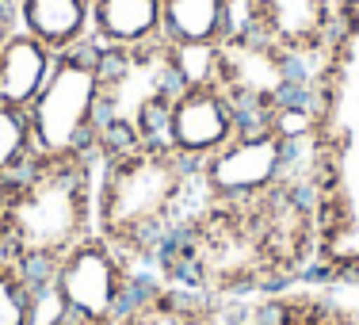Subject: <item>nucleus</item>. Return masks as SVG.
Listing matches in <instances>:
<instances>
[{"label":"nucleus","instance_id":"obj_1","mask_svg":"<svg viewBox=\"0 0 359 325\" xmlns=\"http://www.w3.org/2000/svg\"><path fill=\"white\" fill-rule=\"evenodd\" d=\"M321 245L325 192L283 184L241 199H195L153 264L165 284L229 303L302 279Z\"/></svg>","mask_w":359,"mask_h":325},{"label":"nucleus","instance_id":"obj_2","mask_svg":"<svg viewBox=\"0 0 359 325\" xmlns=\"http://www.w3.org/2000/svg\"><path fill=\"white\" fill-rule=\"evenodd\" d=\"M195 199L199 165L165 142H145L96 161V234L134 268L157 260Z\"/></svg>","mask_w":359,"mask_h":325},{"label":"nucleus","instance_id":"obj_3","mask_svg":"<svg viewBox=\"0 0 359 325\" xmlns=\"http://www.w3.org/2000/svg\"><path fill=\"white\" fill-rule=\"evenodd\" d=\"M96 161L35 157L23 176L8 184L4 199V256L27 264L46 279L69 249L96 234Z\"/></svg>","mask_w":359,"mask_h":325},{"label":"nucleus","instance_id":"obj_4","mask_svg":"<svg viewBox=\"0 0 359 325\" xmlns=\"http://www.w3.org/2000/svg\"><path fill=\"white\" fill-rule=\"evenodd\" d=\"M35 157L96 161L100 138V46L84 42L54 58L46 84L27 107Z\"/></svg>","mask_w":359,"mask_h":325},{"label":"nucleus","instance_id":"obj_5","mask_svg":"<svg viewBox=\"0 0 359 325\" xmlns=\"http://www.w3.org/2000/svg\"><path fill=\"white\" fill-rule=\"evenodd\" d=\"M302 65L306 62L283 54L279 46L264 42L260 35L233 27L229 39L218 46L215 84L241 111V126L268 123L276 111H283L290 104H310L306 84H302Z\"/></svg>","mask_w":359,"mask_h":325},{"label":"nucleus","instance_id":"obj_6","mask_svg":"<svg viewBox=\"0 0 359 325\" xmlns=\"http://www.w3.org/2000/svg\"><path fill=\"white\" fill-rule=\"evenodd\" d=\"M138 291L134 264L115 253L100 234L84 237L46 272V295L54 314L73 325H115Z\"/></svg>","mask_w":359,"mask_h":325},{"label":"nucleus","instance_id":"obj_7","mask_svg":"<svg viewBox=\"0 0 359 325\" xmlns=\"http://www.w3.org/2000/svg\"><path fill=\"white\" fill-rule=\"evenodd\" d=\"M237 27L260 35L298 62L325 54L344 15V0H237Z\"/></svg>","mask_w":359,"mask_h":325},{"label":"nucleus","instance_id":"obj_8","mask_svg":"<svg viewBox=\"0 0 359 325\" xmlns=\"http://www.w3.org/2000/svg\"><path fill=\"white\" fill-rule=\"evenodd\" d=\"M241 131V111L218 84H184L168 107L165 138L176 153L199 165Z\"/></svg>","mask_w":359,"mask_h":325},{"label":"nucleus","instance_id":"obj_9","mask_svg":"<svg viewBox=\"0 0 359 325\" xmlns=\"http://www.w3.org/2000/svg\"><path fill=\"white\" fill-rule=\"evenodd\" d=\"M115 325H229L226 303L176 284H138Z\"/></svg>","mask_w":359,"mask_h":325},{"label":"nucleus","instance_id":"obj_10","mask_svg":"<svg viewBox=\"0 0 359 325\" xmlns=\"http://www.w3.org/2000/svg\"><path fill=\"white\" fill-rule=\"evenodd\" d=\"M252 325H359V306L332 287H306L294 279L264 295Z\"/></svg>","mask_w":359,"mask_h":325},{"label":"nucleus","instance_id":"obj_11","mask_svg":"<svg viewBox=\"0 0 359 325\" xmlns=\"http://www.w3.org/2000/svg\"><path fill=\"white\" fill-rule=\"evenodd\" d=\"M237 27V0H161V39L168 46H222Z\"/></svg>","mask_w":359,"mask_h":325},{"label":"nucleus","instance_id":"obj_12","mask_svg":"<svg viewBox=\"0 0 359 325\" xmlns=\"http://www.w3.org/2000/svg\"><path fill=\"white\" fill-rule=\"evenodd\" d=\"M92 42L100 50L161 42V0H92Z\"/></svg>","mask_w":359,"mask_h":325},{"label":"nucleus","instance_id":"obj_13","mask_svg":"<svg viewBox=\"0 0 359 325\" xmlns=\"http://www.w3.org/2000/svg\"><path fill=\"white\" fill-rule=\"evenodd\" d=\"M15 15L54 54L92 42V0H15Z\"/></svg>","mask_w":359,"mask_h":325},{"label":"nucleus","instance_id":"obj_14","mask_svg":"<svg viewBox=\"0 0 359 325\" xmlns=\"http://www.w3.org/2000/svg\"><path fill=\"white\" fill-rule=\"evenodd\" d=\"M54 50L42 46L27 31H12V39L0 46V104L31 107V100L42 92L50 69H54Z\"/></svg>","mask_w":359,"mask_h":325},{"label":"nucleus","instance_id":"obj_15","mask_svg":"<svg viewBox=\"0 0 359 325\" xmlns=\"http://www.w3.org/2000/svg\"><path fill=\"white\" fill-rule=\"evenodd\" d=\"M46 279L0 253V325H42Z\"/></svg>","mask_w":359,"mask_h":325},{"label":"nucleus","instance_id":"obj_16","mask_svg":"<svg viewBox=\"0 0 359 325\" xmlns=\"http://www.w3.org/2000/svg\"><path fill=\"white\" fill-rule=\"evenodd\" d=\"M35 161V138H31V119L23 107L0 104V180L12 184Z\"/></svg>","mask_w":359,"mask_h":325},{"label":"nucleus","instance_id":"obj_17","mask_svg":"<svg viewBox=\"0 0 359 325\" xmlns=\"http://www.w3.org/2000/svg\"><path fill=\"white\" fill-rule=\"evenodd\" d=\"M12 31H20V15H15V0H0V46L12 39Z\"/></svg>","mask_w":359,"mask_h":325},{"label":"nucleus","instance_id":"obj_18","mask_svg":"<svg viewBox=\"0 0 359 325\" xmlns=\"http://www.w3.org/2000/svg\"><path fill=\"white\" fill-rule=\"evenodd\" d=\"M4 199H8V184L0 180V253H4Z\"/></svg>","mask_w":359,"mask_h":325},{"label":"nucleus","instance_id":"obj_19","mask_svg":"<svg viewBox=\"0 0 359 325\" xmlns=\"http://www.w3.org/2000/svg\"><path fill=\"white\" fill-rule=\"evenodd\" d=\"M42 325H73V321H65V318H57V314H54V318H46Z\"/></svg>","mask_w":359,"mask_h":325}]
</instances>
